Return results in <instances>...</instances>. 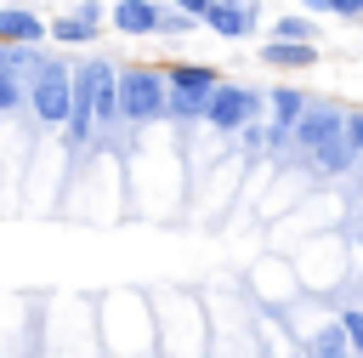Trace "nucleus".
I'll return each mask as SVG.
<instances>
[{
	"mask_svg": "<svg viewBox=\"0 0 363 358\" xmlns=\"http://www.w3.org/2000/svg\"><path fill=\"white\" fill-rule=\"evenodd\" d=\"M68 108H74V63L62 51H40L28 74V114L40 125H68Z\"/></svg>",
	"mask_w": 363,
	"mask_h": 358,
	"instance_id": "obj_2",
	"label": "nucleus"
},
{
	"mask_svg": "<svg viewBox=\"0 0 363 358\" xmlns=\"http://www.w3.org/2000/svg\"><path fill=\"white\" fill-rule=\"evenodd\" d=\"M164 85H170V97H204L210 102V91L221 85V68H210V63H164Z\"/></svg>",
	"mask_w": 363,
	"mask_h": 358,
	"instance_id": "obj_8",
	"label": "nucleus"
},
{
	"mask_svg": "<svg viewBox=\"0 0 363 358\" xmlns=\"http://www.w3.org/2000/svg\"><path fill=\"white\" fill-rule=\"evenodd\" d=\"M340 125H346V108H340V102L312 97V102H306V114H301V119H295V131H289V148H295L301 159H312L329 136H340Z\"/></svg>",
	"mask_w": 363,
	"mask_h": 358,
	"instance_id": "obj_5",
	"label": "nucleus"
},
{
	"mask_svg": "<svg viewBox=\"0 0 363 358\" xmlns=\"http://www.w3.org/2000/svg\"><path fill=\"white\" fill-rule=\"evenodd\" d=\"M323 51L318 45H306V40H267L261 45V63L267 68H284V74H295V68H312Z\"/></svg>",
	"mask_w": 363,
	"mask_h": 358,
	"instance_id": "obj_10",
	"label": "nucleus"
},
{
	"mask_svg": "<svg viewBox=\"0 0 363 358\" xmlns=\"http://www.w3.org/2000/svg\"><path fill=\"white\" fill-rule=\"evenodd\" d=\"M312 17H340V23H363V0H301Z\"/></svg>",
	"mask_w": 363,
	"mask_h": 358,
	"instance_id": "obj_15",
	"label": "nucleus"
},
{
	"mask_svg": "<svg viewBox=\"0 0 363 358\" xmlns=\"http://www.w3.org/2000/svg\"><path fill=\"white\" fill-rule=\"evenodd\" d=\"M119 114H125V125L170 119V85H164L159 63H119Z\"/></svg>",
	"mask_w": 363,
	"mask_h": 358,
	"instance_id": "obj_1",
	"label": "nucleus"
},
{
	"mask_svg": "<svg viewBox=\"0 0 363 358\" xmlns=\"http://www.w3.org/2000/svg\"><path fill=\"white\" fill-rule=\"evenodd\" d=\"M221 6H244V0H221Z\"/></svg>",
	"mask_w": 363,
	"mask_h": 358,
	"instance_id": "obj_20",
	"label": "nucleus"
},
{
	"mask_svg": "<svg viewBox=\"0 0 363 358\" xmlns=\"http://www.w3.org/2000/svg\"><path fill=\"white\" fill-rule=\"evenodd\" d=\"M272 40H306V45H318V23H312V11H284V17L272 23Z\"/></svg>",
	"mask_w": 363,
	"mask_h": 358,
	"instance_id": "obj_13",
	"label": "nucleus"
},
{
	"mask_svg": "<svg viewBox=\"0 0 363 358\" xmlns=\"http://www.w3.org/2000/svg\"><path fill=\"white\" fill-rule=\"evenodd\" d=\"M357 165H363V159H357Z\"/></svg>",
	"mask_w": 363,
	"mask_h": 358,
	"instance_id": "obj_21",
	"label": "nucleus"
},
{
	"mask_svg": "<svg viewBox=\"0 0 363 358\" xmlns=\"http://www.w3.org/2000/svg\"><path fill=\"white\" fill-rule=\"evenodd\" d=\"M261 114H267V91L238 85V80H221V85L210 91V102H204V125H210V131H244V125L261 119Z\"/></svg>",
	"mask_w": 363,
	"mask_h": 358,
	"instance_id": "obj_4",
	"label": "nucleus"
},
{
	"mask_svg": "<svg viewBox=\"0 0 363 358\" xmlns=\"http://www.w3.org/2000/svg\"><path fill=\"white\" fill-rule=\"evenodd\" d=\"M306 358H357V352H352V341H346V330H340V318H335V324H323V330L306 341Z\"/></svg>",
	"mask_w": 363,
	"mask_h": 358,
	"instance_id": "obj_12",
	"label": "nucleus"
},
{
	"mask_svg": "<svg viewBox=\"0 0 363 358\" xmlns=\"http://www.w3.org/2000/svg\"><path fill=\"white\" fill-rule=\"evenodd\" d=\"M51 40V23L34 11V6H0V45H40Z\"/></svg>",
	"mask_w": 363,
	"mask_h": 358,
	"instance_id": "obj_6",
	"label": "nucleus"
},
{
	"mask_svg": "<svg viewBox=\"0 0 363 358\" xmlns=\"http://www.w3.org/2000/svg\"><path fill=\"white\" fill-rule=\"evenodd\" d=\"M23 102H28V80H23V74L0 57V114H17Z\"/></svg>",
	"mask_w": 363,
	"mask_h": 358,
	"instance_id": "obj_14",
	"label": "nucleus"
},
{
	"mask_svg": "<svg viewBox=\"0 0 363 358\" xmlns=\"http://www.w3.org/2000/svg\"><path fill=\"white\" fill-rule=\"evenodd\" d=\"M193 28H199V17H187L176 0H164V11H159V34L176 40V34H193Z\"/></svg>",
	"mask_w": 363,
	"mask_h": 358,
	"instance_id": "obj_16",
	"label": "nucleus"
},
{
	"mask_svg": "<svg viewBox=\"0 0 363 358\" xmlns=\"http://www.w3.org/2000/svg\"><path fill=\"white\" fill-rule=\"evenodd\" d=\"M176 6H182V11H187V17H199V23H204V17H210V6H216V0H176Z\"/></svg>",
	"mask_w": 363,
	"mask_h": 358,
	"instance_id": "obj_19",
	"label": "nucleus"
},
{
	"mask_svg": "<svg viewBox=\"0 0 363 358\" xmlns=\"http://www.w3.org/2000/svg\"><path fill=\"white\" fill-rule=\"evenodd\" d=\"M159 11H164V0H113L108 23L130 40H147V34H159Z\"/></svg>",
	"mask_w": 363,
	"mask_h": 358,
	"instance_id": "obj_7",
	"label": "nucleus"
},
{
	"mask_svg": "<svg viewBox=\"0 0 363 358\" xmlns=\"http://www.w3.org/2000/svg\"><path fill=\"white\" fill-rule=\"evenodd\" d=\"M113 68L119 63H108V57H79L74 63V108H68V125H62L74 148H85L96 136V91H102V80H113Z\"/></svg>",
	"mask_w": 363,
	"mask_h": 358,
	"instance_id": "obj_3",
	"label": "nucleus"
},
{
	"mask_svg": "<svg viewBox=\"0 0 363 358\" xmlns=\"http://www.w3.org/2000/svg\"><path fill=\"white\" fill-rule=\"evenodd\" d=\"M340 330H346V341H352V352L363 358V307H346V313H340Z\"/></svg>",
	"mask_w": 363,
	"mask_h": 358,
	"instance_id": "obj_18",
	"label": "nucleus"
},
{
	"mask_svg": "<svg viewBox=\"0 0 363 358\" xmlns=\"http://www.w3.org/2000/svg\"><path fill=\"white\" fill-rule=\"evenodd\" d=\"M340 142L363 159V108H346V125H340Z\"/></svg>",
	"mask_w": 363,
	"mask_h": 358,
	"instance_id": "obj_17",
	"label": "nucleus"
},
{
	"mask_svg": "<svg viewBox=\"0 0 363 358\" xmlns=\"http://www.w3.org/2000/svg\"><path fill=\"white\" fill-rule=\"evenodd\" d=\"M51 40L57 45H91V40H102V17L62 11V17H51Z\"/></svg>",
	"mask_w": 363,
	"mask_h": 358,
	"instance_id": "obj_11",
	"label": "nucleus"
},
{
	"mask_svg": "<svg viewBox=\"0 0 363 358\" xmlns=\"http://www.w3.org/2000/svg\"><path fill=\"white\" fill-rule=\"evenodd\" d=\"M255 23H261V17H255V0H244V6H221V0H216L210 17H204V28L221 34V40H250Z\"/></svg>",
	"mask_w": 363,
	"mask_h": 358,
	"instance_id": "obj_9",
	"label": "nucleus"
}]
</instances>
